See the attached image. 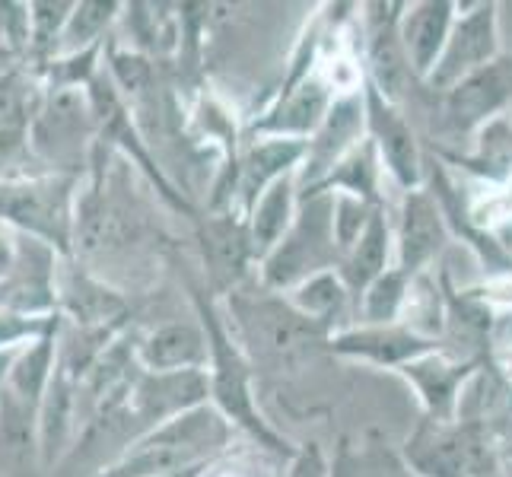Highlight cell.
<instances>
[{
	"label": "cell",
	"instance_id": "obj_32",
	"mask_svg": "<svg viewBox=\"0 0 512 477\" xmlns=\"http://www.w3.org/2000/svg\"><path fill=\"white\" fill-rule=\"evenodd\" d=\"M74 7L77 4H70V0H58V4L55 0H39V4H29V51L39 61H55Z\"/></svg>",
	"mask_w": 512,
	"mask_h": 477
},
{
	"label": "cell",
	"instance_id": "obj_8",
	"mask_svg": "<svg viewBox=\"0 0 512 477\" xmlns=\"http://www.w3.org/2000/svg\"><path fill=\"white\" fill-rule=\"evenodd\" d=\"M96 128L86 90H45L42 109L29 125V147L48 166H80V147Z\"/></svg>",
	"mask_w": 512,
	"mask_h": 477
},
{
	"label": "cell",
	"instance_id": "obj_11",
	"mask_svg": "<svg viewBox=\"0 0 512 477\" xmlns=\"http://www.w3.org/2000/svg\"><path fill=\"white\" fill-rule=\"evenodd\" d=\"M512 105V55H500L449 93H443V125L455 137H474Z\"/></svg>",
	"mask_w": 512,
	"mask_h": 477
},
{
	"label": "cell",
	"instance_id": "obj_3",
	"mask_svg": "<svg viewBox=\"0 0 512 477\" xmlns=\"http://www.w3.org/2000/svg\"><path fill=\"white\" fill-rule=\"evenodd\" d=\"M401 462L414 477H490L503 471L506 455L484 423L423 417L404 439Z\"/></svg>",
	"mask_w": 512,
	"mask_h": 477
},
{
	"label": "cell",
	"instance_id": "obj_1",
	"mask_svg": "<svg viewBox=\"0 0 512 477\" xmlns=\"http://www.w3.org/2000/svg\"><path fill=\"white\" fill-rule=\"evenodd\" d=\"M236 427L214 404L172 417L160 427L140 433L115 462L93 477H179L207 471L233 443Z\"/></svg>",
	"mask_w": 512,
	"mask_h": 477
},
{
	"label": "cell",
	"instance_id": "obj_33",
	"mask_svg": "<svg viewBox=\"0 0 512 477\" xmlns=\"http://www.w3.org/2000/svg\"><path fill=\"white\" fill-rule=\"evenodd\" d=\"M331 198H334V242H338V252L344 258L350 252V245L363 236V229L369 226L379 207L360 198H350V194H331Z\"/></svg>",
	"mask_w": 512,
	"mask_h": 477
},
{
	"label": "cell",
	"instance_id": "obj_12",
	"mask_svg": "<svg viewBox=\"0 0 512 477\" xmlns=\"http://www.w3.org/2000/svg\"><path fill=\"white\" fill-rule=\"evenodd\" d=\"M303 159H306V140H287V137L252 140V144L242 150V156H236L233 179H229V191H226L229 214L245 220L261 194L274 182L299 172Z\"/></svg>",
	"mask_w": 512,
	"mask_h": 477
},
{
	"label": "cell",
	"instance_id": "obj_17",
	"mask_svg": "<svg viewBox=\"0 0 512 477\" xmlns=\"http://www.w3.org/2000/svg\"><path fill=\"white\" fill-rule=\"evenodd\" d=\"M484 369L481 357H468V360H455L449 353L436 350L420 357L408 366H401L395 376H401L411 385V392L417 395L423 417L433 420H455L458 414V401H462L468 382Z\"/></svg>",
	"mask_w": 512,
	"mask_h": 477
},
{
	"label": "cell",
	"instance_id": "obj_10",
	"mask_svg": "<svg viewBox=\"0 0 512 477\" xmlns=\"http://www.w3.org/2000/svg\"><path fill=\"white\" fill-rule=\"evenodd\" d=\"M125 404L137 433H147L172 417H182L210 404L207 369H185V373H147V369H137Z\"/></svg>",
	"mask_w": 512,
	"mask_h": 477
},
{
	"label": "cell",
	"instance_id": "obj_9",
	"mask_svg": "<svg viewBox=\"0 0 512 477\" xmlns=\"http://www.w3.org/2000/svg\"><path fill=\"white\" fill-rule=\"evenodd\" d=\"M401 13L404 4H363V77L395 105L408 99L414 83H420L401 45Z\"/></svg>",
	"mask_w": 512,
	"mask_h": 477
},
{
	"label": "cell",
	"instance_id": "obj_26",
	"mask_svg": "<svg viewBox=\"0 0 512 477\" xmlns=\"http://www.w3.org/2000/svg\"><path fill=\"white\" fill-rule=\"evenodd\" d=\"M204 255L210 261V274H214L217 287H229V284L236 287L245 264L255 261L249 233H245V220L236 214H226L210 223L204 236Z\"/></svg>",
	"mask_w": 512,
	"mask_h": 477
},
{
	"label": "cell",
	"instance_id": "obj_14",
	"mask_svg": "<svg viewBox=\"0 0 512 477\" xmlns=\"http://www.w3.org/2000/svg\"><path fill=\"white\" fill-rule=\"evenodd\" d=\"M328 350L338 353L344 360H360L379 369H392L398 373L401 366H408L427 353L443 350L436 338L420 334L411 325H347L338 328L328 338Z\"/></svg>",
	"mask_w": 512,
	"mask_h": 477
},
{
	"label": "cell",
	"instance_id": "obj_15",
	"mask_svg": "<svg viewBox=\"0 0 512 477\" xmlns=\"http://www.w3.org/2000/svg\"><path fill=\"white\" fill-rule=\"evenodd\" d=\"M363 137H366V105H363V80H360L357 90L338 96L325 125L306 140V159L296 172L299 194L319 185Z\"/></svg>",
	"mask_w": 512,
	"mask_h": 477
},
{
	"label": "cell",
	"instance_id": "obj_28",
	"mask_svg": "<svg viewBox=\"0 0 512 477\" xmlns=\"http://www.w3.org/2000/svg\"><path fill=\"white\" fill-rule=\"evenodd\" d=\"M58 338H61V331L48 334V338L35 341L16 353L10 376L4 382L7 392L35 404V408H42V398H45L51 379H55V369H58Z\"/></svg>",
	"mask_w": 512,
	"mask_h": 477
},
{
	"label": "cell",
	"instance_id": "obj_40",
	"mask_svg": "<svg viewBox=\"0 0 512 477\" xmlns=\"http://www.w3.org/2000/svg\"><path fill=\"white\" fill-rule=\"evenodd\" d=\"M509 414H512V385H509Z\"/></svg>",
	"mask_w": 512,
	"mask_h": 477
},
{
	"label": "cell",
	"instance_id": "obj_36",
	"mask_svg": "<svg viewBox=\"0 0 512 477\" xmlns=\"http://www.w3.org/2000/svg\"><path fill=\"white\" fill-rule=\"evenodd\" d=\"M16 353H20V350H16ZM16 353H0V388H4V382L10 376V366L16 360Z\"/></svg>",
	"mask_w": 512,
	"mask_h": 477
},
{
	"label": "cell",
	"instance_id": "obj_7",
	"mask_svg": "<svg viewBox=\"0 0 512 477\" xmlns=\"http://www.w3.org/2000/svg\"><path fill=\"white\" fill-rule=\"evenodd\" d=\"M363 105H366V137L382 159V166L401 191L423 188L427 179V156L420 150L411 118L401 105L388 102L373 83L363 77Z\"/></svg>",
	"mask_w": 512,
	"mask_h": 477
},
{
	"label": "cell",
	"instance_id": "obj_25",
	"mask_svg": "<svg viewBox=\"0 0 512 477\" xmlns=\"http://www.w3.org/2000/svg\"><path fill=\"white\" fill-rule=\"evenodd\" d=\"M55 290H58V312L61 315L67 312L80 328H109V322L121 312V299L80 271L58 274Z\"/></svg>",
	"mask_w": 512,
	"mask_h": 477
},
{
	"label": "cell",
	"instance_id": "obj_38",
	"mask_svg": "<svg viewBox=\"0 0 512 477\" xmlns=\"http://www.w3.org/2000/svg\"><path fill=\"white\" fill-rule=\"evenodd\" d=\"M500 477H512V458L503 465V471H500Z\"/></svg>",
	"mask_w": 512,
	"mask_h": 477
},
{
	"label": "cell",
	"instance_id": "obj_21",
	"mask_svg": "<svg viewBox=\"0 0 512 477\" xmlns=\"http://www.w3.org/2000/svg\"><path fill=\"white\" fill-rule=\"evenodd\" d=\"M388 268H395V226L388 220V210L379 207L363 236L350 245V252L341 258L338 274L347 290L357 299L373 280H379Z\"/></svg>",
	"mask_w": 512,
	"mask_h": 477
},
{
	"label": "cell",
	"instance_id": "obj_6",
	"mask_svg": "<svg viewBox=\"0 0 512 477\" xmlns=\"http://www.w3.org/2000/svg\"><path fill=\"white\" fill-rule=\"evenodd\" d=\"M500 55V7L487 4V0L484 4H468L458 13L443 58H439L423 86L443 96L471 74H478L481 67L493 64Z\"/></svg>",
	"mask_w": 512,
	"mask_h": 477
},
{
	"label": "cell",
	"instance_id": "obj_2",
	"mask_svg": "<svg viewBox=\"0 0 512 477\" xmlns=\"http://www.w3.org/2000/svg\"><path fill=\"white\" fill-rule=\"evenodd\" d=\"M194 306H198V322L204 325L207 344H210V360H207L210 404H214L236 430L249 433L258 446L271 449L274 455L293 458L296 449H290L287 439L274 427H268V420L258 411L255 395H252V366L245 360L242 347L236 344L233 331L226 328L223 315L201 290H194Z\"/></svg>",
	"mask_w": 512,
	"mask_h": 477
},
{
	"label": "cell",
	"instance_id": "obj_22",
	"mask_svg": "<svg viewBox=\"0 0 512 477\" xmlns=\"http://www.w3.org/2000/svg\"><path fill=\"white\" fill-rule=\"evenodd\" d=\"M296 214H299V179L293 172L264 191L258 204L249 210V217H245V233H249L255 264H261L277 249L280 239L290 233Z\"/></svg>",
	"mask_w": 512,
	"mask_h": 477
},
{
	"label": "cell",
	"instance_id": "obj_23",
	"mask_svg": "<svg viewBox=\"0 0 512 477\" xmlns=\"http://www.w3.org/2000/svg\"><path fill=\"white\" fill-rule=\"evenodd\" d=\"M382 172H385V166H382V159L373 147V140L363 137L360 144L353 147L341 163L306 194H350V198H360L373 207H385Z\"/></svg>",
	"mask_w": 512,
	"mask_h": 477
},
{
	"label": "cell",
	"instance_id": "obj_39",
	"mask_svg": "<svg viewBox=\"0 0 512 477\" xmlns=\"http://www.w3.org/2000/svg\"><path fill=\"white\" fill-rule=\"evenodd\" d=\"M204 471H191V474H179V477H201Z\"/></svg>",
	"mask_w": 512,
	"mask_h": 477
},
{
	"label": "cell",
	"instance_id": "obj_41",
	"mask_svg": "<svg viewBox=\"0 0 512 477\" xmlns=\"http://www.w3.org/2000/svg\"><path fill=\"white\" fill-rule=\"evenodd\" d=\"M490 477H500V474H490Z\"/></svg>",
	"mask_w": 512,
	"mask_h": 477
},
{
	"label": "cell",
	"instance_id": "obj_5",
	"mask_svg": "<svg viewBox=\"0 0 512 477\" xmlns=\"http://www.w3.org/2000/svg\"><path fill=\"white\" fill-rule=\"evenodd\" d=\"M77 179L61 172L26 175V179L0 182V223L16 233L45 242L58 255L74 252L77 226Z\"/></svg>",
	"mask_w": 512,
	"mask_h": 477
},
{
	"label": "cell",
	"instance_id": "obj_16",
	"mask_svg": "<svg viewBox=\"0 0 512 477\" xmlns=\"http://www.w3.org/2000/svg\"><path fill=\"white\" fill-rule=\"evenodd\" d=\"M449 239V226L430 188L404 191L395 220V268L417 280L436 261Z\"/></svg>",
	"mask_w": 512,
	"mask_h": 477
},
{
	"label": "cell",
	"instance_id": "obj_20",
	"mask_svg": "<svg viewBox=\"0 0 512 477\" xmlns=\"http://www.w3.org/2000/svg\"><path fill=\"white\" fill-rule=\"evenodd\" d=\"M137 366L147 373H185L207 369L210 344L201 322H169L137 341Z\"/></svg>",
	"mask_w": 512,
	"mask_h": 477
},
{
	"label": "cell",
	"instance_id": "obj_4",
	"mask_svg": "<svg viewBox=\"0 0 512 477\" xmlns=\"http://www.w3.org/2000/svg\"><path fill=\"white\" fill-rule=\"evenodd\" d=\"M341 252L334 242V198L331 194H299V214L277 249L258 264L261 287L287 296L309 277L338 271Z\"/></svg>",
	"mask_w": 512,
	"mask_h": 477
},
{
	"label": "cell",
	"instance_id": "obj_13",
	"mask_svg": "<svg viewBox=\"0 0 512 477\" xmlns=\"http://www.w3.org/2000/svg\"><path fill=\"white\" fill-rule=\"evenodd\" d=\"M338 96L341 93L334 90V83L322 74V70H315V74L299 80L296 86L277 90L274 102L252 121L249 134L252 137L309 140L325 125V118L331 112V105L338 102Z\"/></svg>",
	"mask_w": 512,
	"mask_h": 477
},
{
	"label": "cell",
	"instance_id": "obj_34",
	"mask_svg": "<svg viewBox=\"0 0 512 477\" xmlns=\"http://www.w3.org/2000/svg\"><path fill=\"white\" fill-rule=\"evenodd\" d=\"M287 477H331V465H328V455L322 452V446L319 443L299 446L296 455L290 458Z\"/></svg>",
	"mask_w": 512,
	"mask_h": 477
},
{
	"label": "cell",
	"instance_id": "obj_30",
	"mask_svg": "<svg viewBox=\"0 0 512 477\" xmlns=\"http://www.w3.org/2000/svg\"><path fill=\"white\" fill-rule=\"evenodd\" d=\"M42 99L45 93H39V86L26 70H0V134L29 131L42 109Z\"/></svg>",
	"mask_w": 512,
	"mask_h": 477
},
{
	"label": "cell",
	"instance_id": "obj_24",
	"mask_svg": "<svg viewBox=\"0 0 512 477\" xmlns=\"http://www.w3.org/2000/svg\"><path fill=\"white\" fill-rule=\"evenodd\" d=\"M449 163L462 166L474 179H481L500 191L512 188V121L506 115L490 121L487 128L474 134L471 153L449 156Z\"/></svg>",
	"mask_w": 512,
	"mask_h": 477
},
{
	"label": "cell",
	"instance_id": "obj_18",
	"mask_svg": "<svg viewBox=\"0 0 512 477\" xmlns=\"http://www.w3.org/2000/svg\"><path fill=\"white\" fill-rule=\"evenodd\" d=\"M423 188H430L439 210H443L449 233H458L471 245V252L481 258L484 271L512 274V255H506L503 245L493 239L478 220H474L471 207L462 201V191L455 188L452 175H449V169L443 163H430V159H427V179H423Z\"/></svg>",
	"mask_w": 512,
	"mask_h": 477
},
{
	"label": "cell",
	"instance_id": "obj_31",
	"mask_svg": "<svg viewBox=\"0 0 512 477\" xmlns=\"http://www.w3.org/2000/svg\"><path fill=\"white\" fill-rule=\"evenodd\" d=\"M121 16V4H96V0H83V4L74 7L70 13V23L64 29V39L58 45L55 58H67V55H80V51L99 48L105 42V32Z\"/></svg>",
	"mask_w": 512,
	"mask_h": 477
},
{
	"label": "cell",
	"instance_id": "obj_35",
	"mask_svg": "<svg viewBox=\"0 0 512 477\" xmlns=\"http://www.w3.org/2000/svg\"><path fill=\"white\" fill-rule=\"evenodd\" d=\"M16 264H20V236H16V229L0 223V284H7L13 277Z\"/></svg>",
	"mask_w": 512,
	"mask_h": 477
},
{
	"label": "cell",
	"instance_id": "obj_19",
	"mask_svg": "<svg viewBox=\"0 0 512 477\" xmlns=\"http://www.w3.org/2000/svg\"><path fill=\"white\" fill-rule=\"evenodd\" d=\"M458 20V4L449 0H420V4H404L401 13V45L411 61V70L420 83H427L433 67L439 64Z\"/></svg>",
	"mask_w": 512,
	"mask_h": 477
},
{
	"label": "cell",
	"instance_id": "obj_27",
	"mask_svg": "<svg viewBox=\"0 0 512 477\" xmlns=\"http://www.w3.org/2000/svg\"><path fill=\"white\" fill-rule=\"evenodd\" d=\"M350 299H353V293L347 290V284L341 280L338 271L315 274V277L306 280V284H299L296 290L287 293V303L299 315H303L306 322H312L315 328H322L328 338L338 331V328H334V322L344 318Z\"/></svg>",
	"mask_w": 512,
	"mask_h": 477
},
{
	"label": "cell",
	"instance_id": "obj_29",
	"mask_svg": "<svg viewBox=\"0 0 512 477\" xmlns=\"http://www.w3.org/2000/svg\"><path fill=\"white\" fill-rule=\"evenodd\" d=\"M411 293H414V280L408 274H401L398 268H388L379 280H373V284L357 296L360 325H395V322H401Z\"/></svg>",
	"mask_w": 512,
	"mask_h": 477
},
{
	"label": "cell",
	"instance_id": "obj_37",
	"mask_svg": "<svg viewBox=\"0 0 512 477\" xmlns=\"http://www.w3.org/2000/svg\"><path fill=\"white\" fill-rule=\"evenodd\" d=\"M500 376H503V379H506V382L512 385V350H509L506 357L500 360Z\"/></svg>",
	"mask_w": 512,
	"mask_h": 477
}]
</instances>
